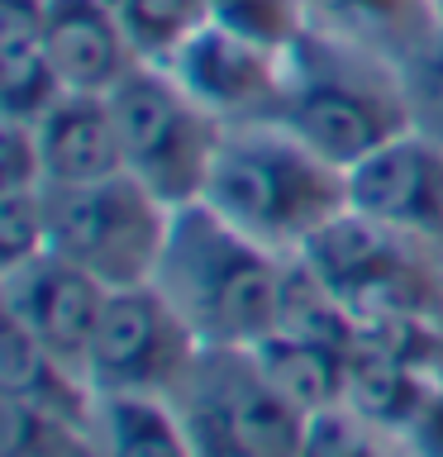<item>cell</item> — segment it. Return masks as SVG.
Wrapping results in <instances>:
<instances>
[{
  "instance_id": "277c9868",
  "label": "cell",
  "mask_w": 443,
  "mask_h": 457,
  "mask_svg": "<svg viewBox=\"0 0 443 457\" xmlns=\"http://www.w3.org/2000/svg\"><path fill=\"white\" fill-rule=\"evenodd\" d=\"M43 205H48V253L91 271L105 291L148 286L157 277L177 210L163 205L129 171L86 186H48Z\"/></svg>"
},
{
  "instance_id": "2e32d148",
  "label": "cell",
  "mask_w": 443,
  "mask_h": 457,
  "mask_svg": "<svg viewBox=\"0 0 443 457\" xmlns=\"http://www.w3.org/2000/svg\"><path fill=\"white\" fill-rule=\"evenodd\" d=\"M0 395L96 428V391L86 386V377L43 353L14 320H5V343H0Z\"/></svg>"
},
{
  "instance_id": "52a82bcc",
  "label": "cell",
  "mask_w": 443,
  "mask_h": 457,
  "mask_svg": "<svg viewBox=\"0 0 443 457\" xmlns=\"http://www.w3.org/2000/svg\"><path fill=\"white\" fill-rule=\"evenodd\" d=\"M296 257L353 310L357 328L396 314H439L443 253L391 234L357 210H343Z\"/></svg>"
},
{
  "instance_id": "9c48e42d",
  "label": "cell",
  "mask_w": 443,
  "mask_h": 457,
  "mask_svg": "<svg viewBox=\"0 0 443 457\" xmlns=\"http://www.w3.org/2000/svg\"><path fill=\"white\" fill-rule=\"evenodd\" d=\"M348 210L443 253V143L405 129L348 167Z\"/></svg>"
},
{
  "instance_id": "6da1fadb",
  "label": "cell",
  "mask_w": 443,
  "mask_h": 457,
  "mask_svg": "<svg viewBox=\"0 0 443 457\" xmlns=\"http://www.w3.org/2000/svg\"><path fill=\"white\" fill-rule=\"evenodd\" d=\"M200 200L263 248L296 257L348 210V171L281 120H243L224 124Z\"/></svg>"
},
{
  "instance_id": "cb8c5ba5",
  "label": "cell",
  "mask_w": 443,
  "mask_h": 457,
  "mask_svg": "<svg viewBox=\"0 0 443 457\" xmlns=\"http://www.w3.org/2000/svg\"><path fill=\"white\" fill-rule=\"evenodd\" d=\"M210 24H220L267 53H286L310 29L305 0H210Z\"/></svg>"
},
{
  "instance_id": "7402d4cb",
  "label": "cell",
  "mask_w": 443,
  "mask_h": 457,
  "mask_svg": "<svg viewBox=\"0 0 443 457\" xmlns=\"http://www.w3.org/2000/svg\"><path fill=\"white\" fill-rule=\"evenodd\" d=\"M300 457H414L410 438L357 414L348 400L329 405L305 420V448Z\"/></svg>"
},
{
  "instance_id": "8992f818",
  "label": "cell",
  "mask_w": 443,
  "mask_h": 457,
  "mask_svg": "<svg viewBox=\"0 0 443 457\" xmlns=\"http://www.w3.org/2000/svg\"><path fill=\"white\" fill-rule=\"evenodd\" d=\"M196 457H300L305 420L253 348H200L186 381L167 395Z\"/></svg>"
},
{
  "instance_id": "ffe728a7",
  "label": "cell",
  "mask_w": 443,
  "mask_h": 457,
  "mask_svg": "<svg viewBox=\"0 0 443 457\" xmlns=\"http://www.w3.org/2000/svg\"><path fill=\"white\" fill-rule=\"evenodd\" d=\"M277 328L310 343H329V348L353 353L357 348V320L329 286L314 277V267H305L300 257H286V277H281V310Z\"/></svg>"
},
{
  "instance_id": "1f68e13d",
  "label": "cell",
  "mask_w": 443,
  "mask_h": 457,
  "mask_svg": "<svg viewBox=\"0 0 443 457\" xmlns=\"http://www.w3.org/2000/svg\"><path fill=\"white\" fill-rule=\"evenodd\" d=\"M439 10H443V0H439Z\"/></svg>"
},
{
  "instance_id": "4316f807",
  "label": "cell",
  "mask_w": 443,
  "mask_h": 457,
  "mask_svg": "<svg viewBox=\"0 0 443 457\" xmlns=\"http://www.w3.org/2000/svg\"><path fill=\"white\" fill-rule=\"evenodd\" d=\"M38 186L48 181H43L34 124L0 120V191H38Z\"/></svg>"
},
{
  "instance_id": "603a6c76",
  "label": "cell",
  "mask_w": 443,
  "mask_h": 457,
  "mask_svg": "<svg viewBox=\"0 0 443 457\" xmlns=\"http://www.w3.org/2000/svg\"><path fill=\"white\" fill-rule=\"evenodd\" d=\"M124 34L143 62H171V53L210 20V0H124Z\"/></svg>"
},
{
  "instance_id": "3957f363",
  "label": "cell",
  "mask_w": 443,
  "mask_h": 457,
  "mask_svg": "<svg viewBox=\"0 0 443 457\" xmlns=\"http://www.w3.org/2000/svg\"><path fill=\"white\" fill-rule=\"evenodd\" d=\"M272 120H281L314 153L348 171L410 129L400 62L357 48L348 38L305 29L281 53V100Z\"/></svg>"
},
{
  "instance_id": "9a60e30c",
  "label": "cell",
  "mask_w": 443,
  "mask_h": 457,
  "mask_svg": "<svg viewBox=\"0 0 443 457\" xmlns=\"http://www.w3.org/2000/svg\"><path fill=\"white\" fill-rule=\"evenodd\" d=\"M305 20L320 34L348 38L391 62H410L443 24L439 0H305Z\"/></svg>"
},
{
  "instance_id": "d6986e66",
  "label": "cell",
  "mask_w": 443,
  "mask_h": 457,
  "mask_svg": "<svg viewBox=\"0 0 443 457\" xmlns=\"http://www.w3.org/2000/svg\"><path fill=\"white\" fill-rule=\"evenodd\" d=\"M96 448L100 457H196L171 400L153 395H100Z\"/></svg>"
},
{
  "instance_id": "4fadbf2b",
  "label": "cell",
  "mask_w": 443,
  "mask_h": 457,
  "mask_svg": "<svg viewBox=\"0 0 443 457\" xmlns=\"http://www.w3.org/2000/svg\"><path fill=\"white\" fill-rule=\"evenodd\" d=\"M34 138H38V162L48 186H86L124 171L120 124H114L110 96L67 91L34 124Z\"/></svg>"
},
{
  "instance_id": "484cf974",
  "label": "cell",
  "mask_w": 443,
  "mask_h": 457,
  "mask_svg": "<svg viewBox=\"0 0 443 457\" xmlns=\"http://www.w3.org/2000/svg\"><path fill=\"white\" fill-rule=\"evenodd\" d=\"M400 77H405V100H410V129L443 143V24L410 62H400Z\"/></svg>"
},
{
  "instance_id": "f546056e",
  "label": "cell",
  "mask_w": 443,
  "mask_h": 457,
  "mask_svg": "<svg viewBox=\"0 0 443 457\" xmlns=\"http://www.w3.org/2000/svg\"><path fill=\"white\" fill-rule=\"evenodd\" d=\"M24 5H48V0H24Z\"/></svg>"
},
{
  "instance_id": "d4e9b609",
  "label": "cell",
  "mask_w": 443,
  "mask_h": 457,
  "mask_svg": "<svg viewBox=\"0 0 443 457\" xmlns=\"http://www.w3.org/2000/svg\"><path fill=\"white\" fill-rule=\"evenodd\" d=\"M43 191H0V271H14L48 253V205Z\"/></svg>"
},
{
  "instance_id": "ba28073f",
  "label": "cell",
  "mask_w": 443,
  "mask_h": 457,
  "mask_svg": "<svg viewBox=\"0 0 443 457\" xmlns=\"http://www.w3.org/2000/svg\"><path fill=\"white\" fill-rule=\"evenodd\" d=\"M200 357V338L171 310L157 286H124L105 295L91 353H86V381L100 395H153L167 400L186 381Z\"/></svg>"
},
{
  "instance_id": "5bb4252c",
  "label": "cell",
  "mask_w": 443,
  "mask_h": 457,
  "mask_svg": "<svg viewBox=\"0 0 443 457\" xmlns=\"http://www.w3.org/2000/svg\"><path fill=\"white\" fill-rule=\"evenodd\" d=\"M67 96L48 43H43V5L0 0V120L38 124Z\"/></svg>"
},
{
  "instance_id": "e0dca14e",
  "label": "cell",
  "mask_w": 443,
  "mask_h": 457,
  "mask_svg": "<svg viewBox=\"0 0 443 457\" xmlns=\"http://www.w3.org/2000/svg\"><path fill=\"white\" fill-rule=\"evenodd\" d=\"M439 386L443 381L434 371L410 367L391 353H377V348H367V343H357L353 362H348V391H343V400H348L357 414H367V420H377V424L410 438V428L424 420V410H429V400H434Z\"/></svg>"
},
{
  "instance_id": "7c38bea8",
  "label": "cell",
  "mask_w": 443,
  "mask_h": 457,
  "mask_svg": "<svg viewBox=\"0 0 443 457\" xmlns=\"http://www.w3.org/2000/svg\"><path fill=\"white\" fill-rule=\"evenodd\" d=\"M43 43L67 91L110 96L129 71L143 67L124 34L120 10L105 0H48L43 5Z\"/></svg>"
},
{
  "instance_id": "30bf717a",
  "label": "cell",
  "mask_w": 443,
  "mask_h": 457,
  "mask_svg": "<svg viewBox=\"0 0 443 457\" xmlns=\"http://www.w3.org/2000/svg\"><path fill=\"white\" fill-rule=\"evenodd\" d=\"M105 286L91 271L57 253H38L34 262L0 271V300H5V320H14L43 353L86 377V353H91L100 310H105ZM91 386V381H86Z\"/></svg>"
},
{
  "instance_id": "44dd1931",
  "label": "cell",
  "mask_w": 443,
  "mask_h": 457,
  "mask_svg": "<svg viewBox=\"0 0 443 457\" xmlns=\"http://www.w3.org/2000/svg\"><path fill=\"white\" fill-rule=\"evenodd\" d=\"M0 457H100L96 428L0 395Z\"/></svg>"
},
{
  "instance_id": "4dcf8cb0",
  "label": "cell",
  "mask_w": 443,
  "mask_h": 457,
  "mask_svg": "<svg viewBox=\"0 0 443 457\" xmlns=\"http://www.w3.org/2000/svg\"><path fill=\"white\" fill-rule=\"evenodd\" d=\"M105 5H114V10H120V5H124V0H105Z\"/></svg>"
},
{
  "instance_id": "f1b7e54d",
  "label": "cell",
  "mask_w": 443,
  "mask_h": 457,
  "mask_svg": "<svg viewBox=\"0 0 443 457\" xmlns=\"http://www.w3.org/2000/svg\"><path fill=\"white\" fill-rule=\"evenodd\" d=\"M439 334H443V295H439Z\"/></svg>"
},
{
  "instance_id": "5b68a950",
  "label": "cell",
  "mask_w": 443,
  "mask_h": 457,
  "mask_svg": "<svg viewBox=\"0 0 443 457\" xmlns=\"http://www.w3.org/2000/svg\"><path fill=\"white\" fill-rule=\"evenodd\" d=\"M110 110L120 124L129 177L143 181L171 210L196 205L205 195L224 124L157 62L129 71L110 91Z\"/></svg>"
},
{
  "instance_id": "7a4b0ae2",
  "label": "cell",
  "mask_w": 443,
  "mask_h": 457,
  "mask_svg": "<svg viewBox=\"0 0 443 457\" xmlns=\"http://www.w3.org/2000/svg\"><path fill=\"white\" fill-rule=\"evenodd\" d=\"M286 257L220 220L205 200L171 214L153 286L200 338V348H253L277 328Z\"/></svg>"
},
{
  "instance_id": "8fae6325",
  "label": "cell",
  "mask_w": 443,
  "mask_h": 457,
  "mask_svg": "<svg viewBox=\"0 0 443 457\" xmlns=\"http://www.w3.org/2000/svg\"><path fill=\"white\" fill-rule=\"evenodd\" d=\"M220 124L272 120L281 100V53L229 34L220 24H200L191 38L163 62Z\"/></svg>"
},
{
  "instance_id": "ac0fdd59",
  "label": "cell",
  "mask_w": 443,
  "mask_h": 457,
  "mask_svg": "<svg viewBox=\"0 0 443 457\" xmlns=\"http://www.w3.org/2000/svg\"><path fill=\"white\" fill-rule=\"evenodd\" d=\"M257 367L267 371V381L291 400L300 414H320L329 405H339L348 391V362L353 353L329 348V343H310L296 334L272 328L263 343H253Z\"/></svg>"
},
{
  "instance_id": "83f0119b",
  "label": "cell",
  "mask_w": 443,
  "mask_h": 457,
  "mask_svg": "<svg viewBox=\"0 0 443 457\" xmlns=\"http://www.w3.org/2000/svg\"><path fill=\"white\" fill-rule=\"evenodd\" d=\"M410 448H414V457H443V386L429 400L424 420L410 428Z\"/></svg>"
}]
</instances>
